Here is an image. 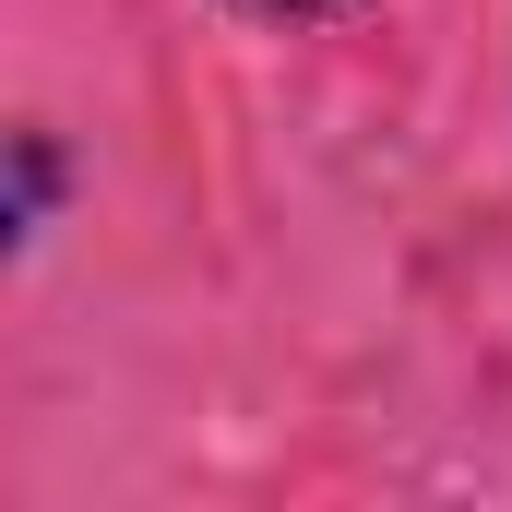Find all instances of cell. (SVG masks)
<instances>
[{
  "label": "cell",
  "instance_id": "obj_1",
  "mask_svg": "<svg viewBox=\"0 0 512 512\" xmlns=\"http://www.w3.org/2000/svg\"><path fill=\"white\" fill-rule=\"evenodd\" d=\"M48 203H60V143H48V131L24 120V131H12V215H0V227H12V251H36Z\"/></svg>",
  "mask_w": 512,
  "mask_h": 512
},
{
  "label": "cell",
  "instance_id": "obj_2",
  "mask_svg": "<svg viewBox=\"0 0 512 512\" xmlns=\"http://www.w3.org/2000/svg\"><path fill=\"white\" fill-rule=\"evenodd\" d=\"M239 12H251V24H334L346 0H239Z\"/></svg>",
  "mask_w": 512,
  "mask_h": 512
}]
</instances>
